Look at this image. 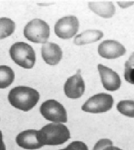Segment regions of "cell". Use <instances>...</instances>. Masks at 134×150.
<instances>
[{
  "mask_svg": "<svg viewBox=\"0 0 134 150\" xmlns=\"http://www.w3.org/2000/svg\"><path fill=\"white\" fill-rule=\"evenodd\" d=\"M40 94L35 89L27 86H17L9 92L8 100L12 106L23 111L31 110L38 103Z\"/></svg>",
  "mask_w": 134,
  "mask_h": 150,
  "instance_id": "obj_1",
  "label": "cell"
},
{
  "mask_svg": "<svg viewBox=\"0 0 134 150\" xmlns=\"http://www.w3.org/2000/svg\"><path fill=\"white\" fill-rule=\"evenodd\" d=\"M70 138L69 129L61 123H49L38 131V141L43 146L63 145Z\"/></svg>",
  "mask_w": 134,
  "mask_h": 150,
  "instance_id": "obj_2",
  "label": "cell"
},
{
  "mask_svg": "<svg viewBox=\"0 0 134 150\" xmlns=\"http://www.w3.org/2000/svg\"><path fill=\"white\" fill-rule=\"evenodd\" d=\"M9 52L12 59L24 69H31L35 64V52L32 47L26 42L14 43L10 48Z\"/></svg>",
  "mask_w": 134,
  "mask_h": 150,
  "instance_id": "obj_3",
  "label": "cell"
},
{
  "mask_svg": "<svg viewBox=\"0 0 134 150\" xmlns=\"http://www.w3.org/2000/svg\"><path fill=\"white\" fill-rule=\"evenodd\" d=\"M24 35L32 42L46 43L50 36V27L46 22L35 18L29 22L25 26Z\"/></svg>",
  "mask_w": 134,
  "mask_h": 150,
  "instance_id": "obj_4",
  "label": "cell"
},
{
  "mask_svg": "<svg viewBox=\"0 0 134 150\" xmlns=\"http://www.w3.org/2000/svg\"><path fill=\"white\" fill-rule=\"evenodd\" d=\"M40 112L46 120L53 122L66 123L68 120L64 107L55 100L43 102L40 107Z\"/></svg>",
  "mask_w": 134,
  "mask_h": 150,
  "instance_id": "obj_5",
  "label": "cell"
},
{
  "mask_svg": "<svg viewBox=\"0 0 134 150\" xmlns=\"http://www.w3.org/2000/svg\"><path fill=\"white\" fill-rule=\"evenodd\" d=\"M113 103L111 95L104 93H98L88 99L82 106V110L92 113L106 112L112 108Z\"/></svg>",
  "mask_w": 134,
  "mask_h": 150,
  "instance_id": "obj_6",
  "label": "cell"
},
{
  "mask_svg": "<svg viewBox=\"0 0 134 150\" xmlns=\"http://www.w3.org/2000/svg\"><path fill=\"white\" fill-rule=\"evenodd\" d=\"M79 21L75 16H65L59 19L54 26V32L58 38L68 40L78 31Z\"/></svg>",
  "mask_w": 134,
  "mask_h": 150,
  "instance_id": "obj_7",
  "label": "cell"
},
{
  "mask_svg": "<svg viewBox=\"0 0 134 150\" xmlns=\"http://www.w3.org/2000/svg\"><path fill=\"white\" fill-rule=\"evenodd\" d=\"M78 70L77 74L67 79L64 86L65 94L67 97L77 99L82 96L85 90V83Z\"/></svg>",
  "mask_w": 134,
  "mask_h": 150,
  "instance_id": "obj_8",
  "label": "cell"
},
{
  "mask_svg": "<svg viewBox=\"0 0 134 150\" xmlns=\"http://www.w3.org/2000/svg\"><path fill=\"white\" fill-rule=\"evenodd\" d=\"M126 52L123 45L115 40L104 41L98 47L99 54L106 59H115L124 55Z\"/></svg>",
  "mask_w": 134,
  "mask_h": 150,
  "instance_id": "obj_9",
  "label": "cell"
},
{
  "mask_svg": "<svg viewBox=\"0 0 134 150\" xmlns=\"http://www.w3.org/2000/svg\"><path fill=\"white\" fill-rule=\"evenodd\" d=\"M103 87L109 91H115L118 90L121 85L119 75L112 69L101 64L98 65Z\"/></svg>",
  "mask_w": 134,
  "mask_h": 150,
  "instance_id": "obj_10",
  "label": "cell"
},
{
  "mask_svg": "<svg viewBox=\"0 0 134 150\" xmlns=\"http://www.w3.org/2000/svg\"><path fill=\"white\" fill-rule=\"evenodd\" d=\"M38 130L27 129L20 132L17 136V144L25 150H34L43 147L38 139Z\"/></svg>",
  "mask_w": 134,
  "mask_h": 150,
  "instance_id": "obj_11",
  "label": "cell"
},
{
  "mask_svg": "<svg viewBox=\"0 0 134 150\" xmlns=\"http://www.w3.org/2000/svg\"><path fill=\"white\" fill-rule=\"evenodd\" d=\"M42 55L44 61L49 65L58 64L63 57V52L58 45L53 42L44 43Z\"/></svg>",
  "mask_w": 134,
  "mask_h": 150,
  "instance_id": "obj_12",
  "label": "cell"
},
{
  "mask_svg": "<svg viewBox=\"0 0 134 150\" xmlns=\"http://www.w3.org/2000/svg\"><path fill=\"white\" fill-rule=\"evenodd\" d=\"M92 11L103 18H111L115 13L116 8L111 1H92L88 3Z\"/></svg>",
  "mask_w": 134,
  "mask_h": 150,
  "instance_id": "obj_13",
  "label": "cell"
},
{
  "mask_svg": "<svg viewBox=\"0 0 134 150\" xmlns=\"http://www.w3.org/2000/svg\"><path fill=\"white\" fill-rule=\"evenodd\" d=\"M103 36V33L99 30H87L75 36L74 43L76 45H84L92 43L101 40Z\"/></svg>",
  "mask_w": 134,
  "mask_h": 150,
  "instance_id": "obj_14",
  "label": "cell"
},
{
  "mask_svg": "<svg viewBox=\"0 0 134 150\" xmlns=\"http://www.w3.org/2000/svg\"><path fill=\"white\" fill-rule=\"evenodd\" d=\"M15 80V73L11 67L5 65L0 66V88L10 86Z\"/></svg>",
  "mask_w": 134,
  "mask_h": 150,
  "instance_id": "obj_15",
  "label": "cell"
},
{
  "mask_svg": "<svg viewBox=\"0 0 134 150\" xmlns=\"http://www.w3.org/2000/svg\"><path fill=\"white\" fill-rule=\"evenodd\" d=\"M15 23L7 17L0 18V40L7 38L14 32Z\"/></svg>",
  "mask_w": 134,
  "mask_h": 150,
  "instance_id": "obj_16",
  "label": "cell"
},
{
  "mask_svg": "<svg viewBox=\"0 0 134 150\" xmlns=\"http://www.w3.org/2000/svg\"><path fill=\"white\" fill-rule=\"evenodd\" d=\"M118 112L130 118H134V101L122 100L117 105Z\"/></svg>",
  "mask_w": 134,
  "mask_h": 150,
  "instance_id": "obj_17",
  "label": "cell"
},
{
  "mask_svg": "<svg viewBox=\"0 0 134 150\" xmlns=\"http://www.w3.org/2000/svg\"><path fill=\"white\" fill-rule=\"evenodd\" d=\"M124 77L127 82L134 85V52L125 64Z\"/></svg>",
  "mask_w": 134,
  "mask_h": 150,
  "instance_id": "obj_18",
  "label": "cell"
},
{
  "mask_svg": "<svg viewBox=\"0 0 134 150\" xmlns=\"http://www.w3.org/2000/svg\"><path fill=\"white\" fill-rule=\"evenodd\" d=\"M113 141L107 139L98 140L94 146L93 150H113Z\"/></svg>",
  "mask_w": 134,
  "mask_h": 150,
  "instance_id": "obj_19",
  "label": "cell"
},
{
  "mask_svg": "<svg viewBox=\"0 0 134 150\" xmlns=\"http://www.w3.org/2000/svg\"><path fill=\"white\" fill-rule=\"evenodd\" d=\"M60 150H88V146L82 141H73L65 149Z\"/></svg>",
  "mask_w": 134,
  "mask_h": 150,
  "instance_id": "obj_20",
  "label": "cell"
},
{
  "mask_svg": "<svg viewBox=\"0 0 134 150\" xmlns=\"http://www.w3.org/2000/svg\"><path fill=\"white\" fill-rule=\"evenodd\" d=\"M118 5L123 8H126L129 6L133 5L134 4V1H118Z\"/></svg>",
  "mask_w": 134,
  "mask_h": 150,
  "instance_id": "obj_21",
  "label": "cell"
},
{
  "mask_svg": "<svg viewBox=\"0 0 134 150\" xmlns=\"http://www.w3.org/2000/svg\"><path fill=\"white\" fill-rule=\"evenodd\" d=\"M0 150H6V146L3 141V136L2 131L0 130Z\"/></svg>",
  "mask_w": 134,
  "mask_h": 150,
  "instance_id": "obj_22",
  "label": "cell"
},
{
  "mask_svg": "<svg viewBox=\"0 0 134 150\" xmlns=\"http://www.w3.org/2000/svg\"><path fill=\"white\" fill-rule=\"evenodd\" d=\"M113 150H123L121 149H120V148H118V147H116V146H114L113 147Z\"/></svg>",
  "mask_w": 134,
  "mask_h": 150,
  "instance_id": "obj_23",
  "label": "cell"
}]
</instances>
